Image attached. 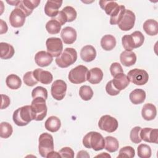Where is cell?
I'll return each mask as SVG.
<instances>
[{"label":"cell","mask_w":158,"mask_h":158,"mask_svg":"<svg viewBox=\"0 0 158 158\" xmlns=\"http://www.w3.org/2000/svg\"><path fill=\"white\" fill-rule=\"evenodd\" d=\"M116 45L115 38L111 35H106L101 40V46L105 51L112 50Z\"/></svg>","instance_id":"83f0119b"},{"label":"cell","mask_w":158,"mask_h":158,"mask_svg":"<svg viewBox=\"0 0 158 158\" xmlns=\"http://www.w3.org/2000/svg\"><path fill=\"white\" fill-rule=\"evenodd\" d=\"M118 121L114 117L109 115L102 116L98 122V127L101 130L108 133L114 132L118 128Z\"/></svg>","instance_id":"9c48e42d"},{"label":"cell","mask_w":158,"mask_h":158,"mask_svg":"<svg viewBox=\"0 0 158 158\" xmlns=\"http://www.w3.org/2000/svg\"><path fill=\"white\" fill-rule=\"evenodd\" d=\"M7 86L11 89H17L22 85L21 79L19 76L15 74H10L6 79Z\"/></svg>","instance_id":"4dcf8cb0"},{"label":"cell","mask_w":158,"mask_h":158,"mask_svg":"<svg viewBox=\"0 0 158 158\" xmlns=\"http://www.w3.org/2000/svg\"><path fill=\"white\" fill-rule=\"evenodd\" d=\"M31 96L33 99L41 97L46 99L48 98V91L46 88L42 86H37L32 90Z\"/></svg>","instance_id":"b9f144b4"},{"label":"cell","mask_w":158,"mask_h":158,"mask_svg":"<svg viewBox=\"0 0 158 158\" xmlns=\"http://www.w3.org/2000/svg\"><path fill=\"white\" fill-rule=\"evenodd\" d=\"M77 157H78H78H87V158H89V155L88 154L87 151H84V150H81V151H80L78 152Z\"/></svg>","instance_id":"f907efd6"},{"label":"cell","mask_w":158,"mask_h":158,"mask_svg":"<svg viewBox=\"0 0 158 158\" xmlns=\"http://www.w3.org/2000/svg\"><path fill=\"white\" fill-rule=\"evenodd\" d=\"M105 146L104 149L109 152H114L117 151L119 147V143L118 140L111 136H106L104 138Z\"/></svg>","instance_id":"f546056e"},{"label":"cell","mask_w":158,"mask_h":158,"mask_svg":"<svg viewBox=\"0 0 158 158\" xmlns=\"http://www.w3.org/2000/svg\"><path fill=\"white\" fill-rule=\"evenodd\" d=\"M62 1H47L44 6V12L46 15L52 18L56 17L59 13V9L61 7Z\"/></svg>","instance_id":"5bb4252c"},{"label":"cell","mask_w":158,"mask_h":158,"mask_svg":"<svg viewBox=\"0 0 158 158\" xmlns=\"http://www.w3.org/2000/svg\"><path fill=\"white\" fill-rule=\"evenodd\" d=\"M26 15L24 12L18 7H16L10 14L9 22L12 27L19 28L22 27L25 22Z\"/></svg>","instance_id":"7c38bea8"},{"label":"cell","mask_w":158,"mask_h":158,"mask_svg":"<svg viewBox=\"0 0 158 158\" xmlns=\"http://www.w3.org/2000/svg\"><path fill=\"white\" fill-rule=\"evenodd\" d=\"M7 30L8 27L7 23L2 19H0V34L2 35L6 33L7 31Z\"/></svg>","instance_id":"681fc988"},{"label":"cell","mask_w":158,"mask_h":158,"mask_svg":"<svg viewBox=\"0 0 158 158\" xmlns=\"http://www.w3.org/2000/svg\"><path fill=\"white\" fill-rule=\"evenodd\" d=\"M60 36L65 44H73L77 40V31L71 27H66L64 28L60 33Z\"/></svg>","instance_id":"2e32d148"},{"label":"cell","mask_w":158,"mask_h":158,"mask_svg":"<svg viewBox=\"0 0 158 158\" xmlns=\"http://www.w3.org/2000/svg\"><path fill=\"white\" fill-rule=\"evenodd\" d=\"M129 98L133 104H140L146 99V92L142 89H135L130 93Z\"/></svg>","instance_id":"d4e9b609"},{"label":"cell","mask_w":158,"mask_h":158,"mask_svg":"<svg viewBox=\"0 0 158 158\" xmlns=\"http://www.w3.org/2000/svg\"><path fill=\"white\" fill-rule=\"evenodd\" d=\"M77 59V51L72 48H67L59 57H56L55 61L58 67L60 68H67L73 64Z\"/></svg>","instance_id":"3957f363"},{"label":"cell","mask_w":158,"mask_h":158,"mask_svg":"<svg viewBox=\"0 0 158 158\" xmlns=\"http://www.w3.org/2000/svg\"><path fill=\"white\" fill-rule=\"evenodd\" d=\"M96 157H109L110 158V156L108 154H107L106 152H102L101 154L96 156Z\"/></svg>","instance_id":"db71d44e"},{"label":"cell","mask_w":158,"mask_h":158,"mask_svg":"<svg viewBox=\"0 0 158 158\" xmlns=\"http://www.w3.org/2000/svg\"><path fill=\"white\" fill-rule=\"evenodd\" d=\"M45 128L50 132L57 131L61 127V122L60 119L56 116L49 117L44 123Z\"/></svg>","instance_id":"cb8c5ba5"},{"label":"cell","mask_w":158,"mask_h":158,"mask_svg":"<svg viewBox=\"0 0 158 158\" xmlns=\"http://www.w3.org/2000/svg\"><path fill=\"white\" fill-rule=\"evenodd\" d=\"M13 132L12 125L8 122H2L0 124V136L2 138H9Z\"/></svg>","instance_id":"836d02e7"},{"label":"cell","mask_w":158,"mask_h":158,"mask_svg":"<svg viewBox=\"0 0 158 158\" xmlns=\"http://www.w3.org/2000/svg\"><path fill=\"white\" fill-rule=\"evenodd\" d=\"M12 118L17 126L23 127L28 125L33 120L31 106L26 105L16 109L13 113Z\"/></svg>","instance_id":"7a4b0ae2"},{"label":"cell","mask_w":158,"mask_h":158,"mask_svg":"<svg viewBox=\"0 0 158 158\" xmlns=\"http://www.w3.org/2000/svg\"><path fill=\"white\" fill-rule=\"evenodd\" d=\"M140 137L142 140L151 143H158V130L151 128H141Z\"/></svg>","instance_id":"4fadbf2b"},{"label":"cell","mask_w":158,"mask_h":158,"mask_svg":"<svg viewBox=\"0 0 158 158\" xmlns=\"http://www.w3.org/2000/svg\"><path fill=\"white\" fill-rule=\"evenodd\" d=\"M46 46L48 52L52 57H59L63 50V44L62 40L57 37H51L47 39Z\"/></svg>","instance_id":"ba28073f"},{"label":"cell","mask_w":158,"mask_h":158,"mask_svg":"<svg viewBox=\"0 0 158 158\" xmlns=\"http://www.w3.org/2000/svg\"><path fill=\"white\" fill-rule=\"evenodd\" d=\"M23 80L25 84L28 86H33L38 82L35 78L32 71L26 72L23 77Z\"/></svg>","instance_id":"7bdbcfd3"},{"label":"cell","mask_w":158,"mask_h":158,"mask_svg":"<svg viewBox=\"0 0 158 158\" xmlns=\"http://www.w3.org/2000/svg\"><path fill=\"white\" fill-rule=\"evenodd\" d=\"M156 115L157 109L153 104L146 103L143 106L141 110V115L145 120H152L155 118Z\"/></svg>","instance_id":"44dd1931"},{"label":"cell","mask_w":158,"mask_h":158,"mask_svg":"<svg viewBox=\"0 0 158 158\" xmlns=\"http://www.w3.org/2000/svg\"><path fill=\"white\" fill-rule=\"evenodd\" d=\"M61 25L59 22L53 19L49 20L46 24V29L47 31L51 35H55L59 33L61 30Z\"/></svg>","instance_id":"d6a6232c"},{"label":"cell","mask_w":158,"mask_h":158,"mask_svg":"<svg viewBox=\"0 0 158 158\" xmlns=\"http://www.w3.org/2000/svg\"><path fill=\"white\" fill-rule=\"evenodd\" d=\"M133 40L135 48H139L141 46L144 41V36L143 33L139 31H135L130 34Z\"/></svg>","instance_id":"60d3db41"},{"label":"cell","mask_w":158,"mask_h":158,"mask_svg":"<svg viewBox=\"0 0 158 158\" xmlns=\"http://www.w3.org/2000/svg\"><path fill=\"white\" fill-rule=\"evenodd\" d=\"M67 91V84L62 80H55L51 88V93L52 98L57 101L63 99Z\"/></svg>","instance_id":"30bf717a"},{"label":"cell","mask_w":158,"mask_h":158,"mask_svg":"<svg viewBox=\"0 0 158 158\" xmlns=\"http://www.w3.org/2000/svg\"><path fill=\"white\" fill-rule=\"evenodd\" d=\"M15 53L14 47L9 43L1 42L0 43V57L2 59H9L13 57Z\"/></svg>","instance_id":"4316f807"},{"label":"cell","mask_w":158,"mask_h":158,"mask_svg":"<svg viewBox=\"0 0 158 158\" xmlns=\"http://www.w3.org/2000/svg\"><path fill=\"white\" fill-rule=\"evenodd\" d=\"M65 14L67 19V22H73L74 20L76 19L77 16V13L75 9L72 7V6H66L64 7L62 10Z\"/></svg>","instance_id":"ab89813d"},{"label":"cell","mask_w":158,"mask_h":158,"mask_svg":"<svg viewBox=\"0 0 158 158\" xmlns=\"http://www.w3.org/2000/svg\"><path fill=\"white\" fill-rule=\"evenodd\" d=\"M112 81L114 86L119 91L125 89L130 84L127 75L124 74V73H119L114 77V79Z\"/></svg>","instance_id":"7402d4cb"},{"label":"cell","mask_w":158,"mask_h":158,"mask_svg":"<svg viewBox=\"0 0 158 158\" xmlns=\"http://www.w3.org/2000/svg\"><path fill=\"white\" fill-rule=\"evenodd\" d=\"M135 15L130 10L126 9L124 14L117 24L120 30L123 31H128L132 29L135 25Z\"/></svg>","instance_id":"8fae6325"},{"label":"cell","mask_w":158,"mask_h":158,"mask_svg":"<svg viewBox=\"0 0 158 158\" xmlns=\"http://www.w3.org/2000/svg\"><path fill=\"white\" fill-rule=\"evenodd\" d=\"M99 3L101 8L102 9L105 11V12L109 15H110L119 6L117 2L114 1L101 0L99 1Z\"/></svg>","instance_id":"f1b7e54d"},{"label":"cell","mask_w":158,"mask_h":158,"mask_svg":"<svg viewBox=\"0 0 158 158\" xmlns=\"http://www.w3.org/2000/svg\"><path fill=\"white\" fill-rule=\"evenodd\" d=\"M53 57L51 56L48 52L44 51H40L38 52L35 56V61L36 64L41 67H47L49 65L53 60Z\"/></svg>","instance_id":"ac0fdd59"},{"label":"cell","mask_w":158,"mask_h":158,"mask_svg":"<svg viewBox=\"0 0 158 158\" xmlns=\"http://www.w3.org/2000/svg\"><path fill=\"white\" fill-rule=\"evenodd\" d=\"M79 95L83 100L89 101L93 96V91L90 86L83 85L79 89Z\"/></svg>","instance_id":"e575fe53"},{"label":"cell","mask_w":158,"mask_h":158,"mask_svg":"<svg viewBox=\"0 0 158 158\" xmlns=\"http://www.w3.org/2000/svg\"><path fill=\"white\" fill-rule=\"evenodd\" d=\"M135 149L130 146L122 148L119 151V154L117 157H129L132 158L135 157Z\"/></svg>","instance_id":"74e56055"},{"label":"cell","mask_w":158,"mask_h":158,"mask_svg":"<svg viewBox=\"0 0 158 158\" xmlns=\"http://www.w3.org/2000/svg\"><path fill=\"white\" fill-rule=\"evenodd\" d=\"M52 19H54V20H57V21H58V22H59V23H60L61 25H64L66 22H67V17H66L65 13H64L62 10L59 11V13H58V14H57L56 17H53V18H52Z\"/></svg>","instance_id":"7dc6e473"},{"label":"cell","mask_w":158,"mask_h":158,"mask_svg":"<svg viewBox=\"0 0 158 158\" xmlns=\"http://www.w3.org/2000/svg\"><path fill=\"white\" fill-rule=\"evenodd\" d=\"M126 9L123 5H119L117 9L110 15V23L111 25L118 24L122 18Z\"/></svg>","instance_id":"1f68e13d"},{"label":"cell","mask_w":158,"mask_h":158,"mask_svg":"<svg viewBox=\"0 0 158 158\" xmlns=\"http://www.w3.org/2000/svg\"><path fill=\"white\" fill-rule=\"evenodd\" d=\"M60 155L59 152H56V151H52L51 152H50L48 156L47 157L48 158H51V157H60Z\"/></svg>","instance_id":"816d5d0a"},{"label":"cell","mask_w":158,"mask_h":158,"mask_svg":"<svg viewBox=\"0 0 158 158\" xmlns=\"http://www.w3.org/2000/svg\"><path fill=\"white\" fill-rule=\"evenodd\" d=\"M121 63L126 67H130L136 62V56L134 52L124 51L120 56Z\"/></svg>","instance_id":"603a6c76"},{"label":"cell","mask_w":158,"mask_h":158,"mask_svg":"<svg viewBox=\"0 0 158 158\" xmlns=\"http://www.w3.org/2000/svg\"><path fill=\"white\" fill-rule=\"evenodd\" d=\"M88 68L83 65H79L71 69L68 75L69 81L73 84H80L86 80Z\"/></svg>","instance_id":"8992f818"},{"label":"cell","mask_w":158,"mask_h":158,"mask_svg":"<svg viewBox=\"0 0 158 158\" xmlns=\"http://www.w3.org/2000/svg\"><path fill=\"white\" fill-rule=\"evenodd\" d=\"M127 77L129 81L136 85H144L149 80L148 72L139 69H134L128 72Z\"/></svg>","instance_id":"52a82bcc"},{"label":"cell","mask_w":158,"mask_h":158,"mask_svg":"<svg viewBox=\"0 0 158 158\" xmlns=\"http://www.w3.org/2000/svg\"><path fill=\"white\" fill-rule=\"evenodd\" d=\"M30 106L33 113V120L36 121L43 120L46 116L48 111L46 99L41 97L36 98L31 101Z\"/></svg>","instance_id":"277c9868"},{"label":"cell","mask_w":158,"mask_h":158,"mask_svg":"<svg viewBox=\"0 0 158 158\" xmlns=\"http://www.w3.org/2000/svg\"><path fill=\"white\" fill-rule=\"evenodd\" d=\"M81 59L86 62L93 61L96 57V51L91 45L83 46L80 51Z\"/></svg>","instance_id":"d6986e66"},{"label":"cell","mask_w":158,"mask_h":158,"mask_svg":"<svg viewBox=\"0 0 158 158\" xmlns=\"http://www.w3.org/2000/svg\"><path fill=\"white\" fill-rule=\"evenodd\" d=\"M40 3V0H23L20 1L19 4L16 7L20 8L26 17H28L33 12V9L38 6Z\"/></svg>","instance_id":"9a60e30c"},{"label":"cell","mask_w":158,"mask_h":158,"mask_svg":"<svg viewBox=\"0 0 158 158\" xmlns=\"http://www.w3.org/2000/svg\"><path fill=\"white\" fill-rule=\"evenodd\" d=\"M143 28L149 36H155L158 33V23L154 19L146 20L143 23Z\"/></svg>","instance_id":"484cf974"},{"label":"cell","mask_w":158,"mask_h":158,"mask_svg":"<svg viewBox=\"0 0 158 158\" xmlns=\"http://www.w3.org/2000/svg\"><path fill=\"white\" fill-rule=\"evenodd\" d=\"M110 72L112 77H115L119 73H123V70L121 65L118 62H114L111 64L110 67Z\"/></svg>","instance_id":"ee69618b"},{"label":"cell","mask_w":158,"mask_h":158,"mask_svg":"<svg viewBox=\"0 0 158 158\" xmlns=\"http://www.w3.org/2000/svg\"><path fill=\"white\" fill-rule=\"evenodd\" d=\"M138 156L140 158H149L151 156V149L146 144H140L137 148Z\"/></svg>","instance_id":"d590c367"},{"label":"cell","mask_w":158,"mask_h":158,"mask_svg":"<svg viewBox=\"0 0 158 158\" xmlns=\"http://www.w3.org/2000/svg\"><path fill=\"white\" fill-rule=\"evenodd\" d=\"M141 128L140 127L136 126L131 129L130 134V138L131 141L135 144L140 143L142 141L140 137V131Z\"/></svg>","instance_id":"f35d334b"},{"label":"cell","mask_w":158,"mask_h":158,"mask_svg":"<svg viewBox=\"0 0 158 158\" xmlns=\"http://www.w3.org/2000/svg\"><path fill=\"white\" fill-rule=\"evenodd\" d=\"M59 153L60 154L61 157H68L73 158L74 157V152L72 148L69 147H64L62 148Z\"/></svg>","instance_id":"bcb514c9"},{"label":"cell","mask_w":158,"mask_h":158,"mask_svg":"<svg viewBox=\"0 0 158 158\" xmlns=\"http://www.w3.org/2000/svg\"><path fill=\"white\" fill-rule=\"evenodd\" d=\"M38 151L40 154L43 157L54 151V140L51 135L48 133H43L40 135L38 139Z\"/></svg>","instance_id":"5b68a950"},{"label":"cell","mask_w":158,"mask_h":158,"mask_svg":"<svg viewBox=\"0 0 158 158\" xmlns=\"http://www.w3.org/2000/svg\"><path fill=\"white\" fill-rule=\"evenodd\" d=\"M83 144L86 148H91L98 151L104 148L105 141L101 133L96 131H90L83 137Z\"/></svg>","instance_id":"6da1fadb"},{"label":"cell","mask_w":158,"mask_h":158,"mask_svg":"<svg viewBox=\"0 0 158 158\" xmlns=\"http://www.w3.org/2000/svg\"><path fill=\"white\" fill-rule=\"evenodd\" d=\"M103 78V72L102 70L98 67L90 69L86 75V80L90 83L95 85L101 81Z\"/></svg>","instance_id":"ffe728a7"},{"label":"cell","mask_w":158,"mask_h":158,"mask_svg":"<svg viewBox=\"0 0 158 158\" xmlns=\"http://www.w3.org/2000/svg\"><path fill=\"white\" fill-rule=\"evenodd\" d=\"M106 91L110 96H116L120 93V91L118 89H117L113 85L112 80L107 82L106 86Z\"/></svg>","instance_id":"f6af8a7d"},{"label":"cell","mask_w":158,"mask_h":158,"mask_svg":"<svg viewBox=\"0 0 158 158\" xmlns=\"http://www.w3.org/2000/svg\"><path fill=\"white\" fill-rule=\"evenodd\" d=\"M1 109H4L7 108L10 103V100L9 96L5 94H1Z\"/></svg>","instance_id":"c3c4849f"},{"label":"cell","mask_w":158,"mask_h":158,"mask_svg":"<svg viewBox=\"0 0 158 158\" xmlns=\"http://www.w3.org/2000/svg\"><path fill=\"white\" fill-rule=\"evenodd\" d=\"M33 73L36 80L43 84L48 85L52 81L53 76L49 71L44 70L41 69H36L33 71Z\"/></svg>","instance_id":"e0dca14e"},{"label":"cell","mask_w":158,"mask_h":158,"mask_svg":"<svg viewBox=\"0 0 158 158\" xmlns=\"http://www.w3.org/2000/svg\"><path fill=\"white\" fill-rule=\"evenodd\" d=\"M122 43L125 51H131L135 48V43L131 35H125L122 38Z\"/></svg>","instance_id":"8d00e7d4"},{"label":"cell","mask_w":158,"mask_h":158,"mask_svg":"<svg viewBox=\"0 0 158 158\" xmlns=\"http://www.w3.org/2000/svg\"><path fill=\"white\" fill-rule=\"evenodd\" d=\"M7 2L11 4L12 6H17V5L19 4L20 2V1H7Z\"/></svg>","instance_id":"f5cc1de1"}]
</instances>
